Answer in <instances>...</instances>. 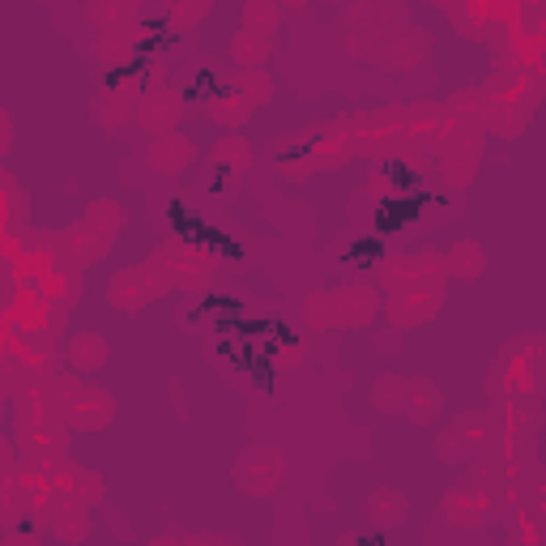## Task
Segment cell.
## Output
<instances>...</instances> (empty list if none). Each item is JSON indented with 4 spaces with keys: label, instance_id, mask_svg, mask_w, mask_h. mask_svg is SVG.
<instances>
[{
    "label": "cell",
    "instance_id": "cell-1",
    "mask_svg": "<svg viewBox=\"0 0 546 546\" xmlns=\"http://www.w3.org/2000/svg\"><path fill=\"white\" fill-rule=\"evenodd\" d=\"M376 316V291L367 286H346L333 295H312L303 303V320L316 329H337V325H363Z\"/></svg>",
    "mask_w": 546,
    "mask_h": 546
},
{
    "label": "cell",
    "instance_id": "cell-2",
    "mask_svg": "<svg viewBox=\"0 0 546 546\" xmlns=\"http://www.w3.org/2000/svg\"><path fill=\"white\" fill-rule=\"evenodd\" d=\"M56 410H60V423L69 427H103L116 414V401L103 389H82V384L56 380Z\"/></svg>",
    "mask_w": 546,
    "mask_h": 546
},
{
    "label": "cell",
    "instance_id": "cell-3",
    "mask_svg": "<svg viewBox=\"0 0 546 546\" xmlns=\"http://www.w3.org/2000/svg\"><path fill=\"white\" fill-rule=\"evenodd\" d=\"M154 265L163 269V282H175V286H184V291H201V286H210L218 278V261L201 248H171L167 244L154 256Z\"/></svg>",
    "mask_w": 546,
    "mask_h": 546
},
{
    "label": "cell",
    "instance_id": "cell-4",
    "mask_svg": "<svg viewBox=\"0 0 546 546\" xmlns=\"http://www.w3.org/2000/svg\"><path fill=\"white\" fill-rule=\"evenodd\" d=\"M444 278V256L431 252H414V256H393L380 269V282L389 291H410V286H440Z\"/></svg>",
    "mask_w": 546,
    "mask_h": 546
},
{
    "label": "cell",
    "instance_id": "cell-5",
    "mask_svg": "<svg viewBox=\"0 0 546 546\" xmlns=\"http://www.w3.org/2000/svg\"><path fill=\"white\" fill-rule=\"evenodd\" d=\"M163 273H158V265L150 261V265H133V269H124L120 273V278L116 282H111V303H116V308L120 312H137V308H146V303L150 299H158V295H163Z\"/></svg>",
    "mask_w": 546,
    "mask_h": 546
},
{
    "label": "cell",
    "instance_id": "cell-6",
    "mask_svg": "<svg viewBox=\"0 0 546 546\" xmlns=\"http://www.w3.org/2000/svg\"><path fill=\"white\" fill-rule=\"evenodd\" d=\"M180 111H184V94L163 82V86H154L146 99H137L133 116L141 120V128H150V133H171V124L180 120Z\"/></svg>",
    "mask_w": 546,
    "mask_h": 546
},
{
    "label": "cell",
    "instance_id": "cell-7",
    "mask_svg": "<svg viewBox=\"0 0 546 546\" xmlns=\"http://www.w3.org/2000/svg\"><path fill=\"white\" fill-rule=\"evenodd\" d=\"M235 474L252 495H269L282 487V457L273 453V448H252V453L235 465Z\"/></svg>",
    "mask_w": 546,
    "mask_h": 546
},
{
    "label": "cell",
    "instance_id": "cell-8",
    "mask_svg": "<svg viewBox=\"0 0 546 546\" xmlns=\"http://www.w3.org/2000/svg\"><path fill=\"white\" fill-rule=\"evenodd\" d=\"M436 303H440V286H410V291H393L389 320H393V325H423V320L436 316Z\"/></svg>",
    "mask_w": 546,
    "mask_h": 546
},
{
    "label": "cell",
    "instance_id": "cell-9",
    "mask_svg": "<svg viewBox=\"0 0 546 546\" xmlns=\"http://www.w3.org/2000/svg\"><path fill=\"white\" fill-rule=\"evenodd\" d=\"M192 141L188 137H180V133H158L154 137V146H150V171H158V175H175V171H184L188 163H192Z\"/></svg>",
    "mask_w": 546,
    "mask_h": 546
},
{
    "label": "cell",
    "instance_id": "cell-10",
    "mask_svg": "<svg viewBox=\"0 0 546 546\" xmlns=\"http://www.w3.org/2000/svg\"><path fill=\"white\" fill-rule=\"evenodd\" d=\"M483 444H491V427H487V419H483V423L470 419V423H457L453 431H444V436H440V457L461 461V457H474Z\"/></svg>",
    "mask_w": 546,
    "mask_h": 546
},
{
    "label": "cell",
    "instance_id": "cell-11",
    "mask_svg": "<svg viewBox=\"0 0 546 546\" xmlns=\"http://www.w3.org/2000/svg\"><path fill=\"white\" fill-rule=\"evenodd\" d=\"M495 495L491 491H478V487H465V491H453L444 500V517L453 525H478L487 521V512H495Z\"/></svg>",
    "mask_w": 546,
    "mask_h": 546
},
{
    "label": "cell",
    "instance_id": "cell-12",
    "mask_svg": "<svg viewBox=\"0 0 546 546\" xmlns=\"http://www.w3.org/2000/svg\"><path fill=\"white\" fill-rule=\"evenodd\" d=\"M39 291H43L47 299H52L60 312H69L73 303H77V295H82V273H73V269H60V265H56V269H47L43 278H39Z\"/></svg>",
    "mask_w": 546,
    "mask_h": 546
},
{
    "label": "cell",
    "instance_id": "cell-13",
    "mask_svg": "<svg viewBox=\"0 0 546 546\" xmlns=\"http://www.w3.org/2000/svg\"><path fill=\"white\" fill-rule=\"evenodd\" d=\"M423 56H427V39H423V30H401V35H393L389 52H384V60L393 64V73L410 69V64H414V60H423Z\"/></svg>",
    "mask_w": 546,
    "mask_h": 546
},
{
    "label": "cell",
    "instance_id": "cell-14",
    "mask_svg": "<svg viewBox=\"0 0 546 546\" xmlns=\"http://www.w3.org/2000/svg\"><path fill=\"white\" fill-rule=\"evenodd\" d=\"M440 410V393L423 380H406V393H401L397 414H414V419H431Z\"/></svg>",
    "mask_w": 546,
    "mask_h": 546
},
{
    "label": "cell",
    "instance_id": "cell-15",
    "mask_svg": "<svg viewBox=\"0 0 546 546\" xmlns=\"http://www.w3.org/2000/svg\"><path fill=\"white\" fill-rule=\"evenodd\" d=\"M133 111H137V94L133 86H116V90H107L103 99H99V120L103 124H124V120H133Z\"/></svg>",
    "mask_w": 546,
    "mask_h": 546
},
{
    "label": "cell",
    "instance_id": "cell-16",
    "mask_svg": "<svg viewBox=\"0 0 546 546\" xmlns=\"http://www.w3.org/2000/svg\"><path fill=\"white\" fill-rule=\"evenodd\" d=\"M444 269L453 273V278H478V273L487 269V256H483V248H478V244L465 239V244H457L453 252L444 256Z\"/></svg>",
    "mask_w": 546,
    "mask_h": 546
},
{
    "label": "cell",
    "instance_id": "cell-17",
    "mask_svg": "<svg viewBox=\"0 0 546 546\" xmlns=\"http://www.w3.org/2000/svg\"><path fill=\"white\" fill-rule=\"evenodd\" d=\"M103 359H107L103 337L82 333V337H73V342H69V363L77 367V372H94V367H103Z\"/></svg>",
    "mask_w": 546,
    "mask_h": 546
},
{
    "label": "cell",
    "instance_id": "cell-18",
    "mask_svg": "<svg viewBox=\"0 0 546 546\" xmlns=\"http://www.w3.org/2000/svg\"><path fill=\"white\" fill-rule=\"evenodd\" d=\"M231 56L239 60V69H256V64L269 56V35H261V30H244V35L231 39Z\"/></svg>",
    "mask_w": 546,
    "mask_h": 546
},
{
    "label": "cell",
    "instance_id": "cell-19",
    "mask_svg": "<svg viewBox=\"0 0 546 546\" xmlns=\"http://www.w3.org/2000/svg\"><path fill=\"white\" fill-rule=\"evenodd\" d=\"M128 47H133V30H128V22L99 30V56H103L107 64H120V60L128 56Z\"/></svg>",
    "mask_w": 546,
    "mask_h": 546
},
{
    "label": "cell",
    "instance_id": "cell-20",
    "mask_svg": "<svg viewBox=\"0 0 546 546\" xmlns=\"http://www.w3.org/2000/svg\"><path fill=\"white\" fill-rule=\"evenodd\" d=\"M214 158H218L222 167H231V171H248L252 167V146H248L244 137H222Z\"/></svg>",
    "mask_w": 546,
    "mask_h": 546
},
{
    "label": "cell",
    "instance_id": "cell-21",
    "mask_svg": "<svg viewBox=\"0 0 546 546\" xmlns=\"http://www.w3.org/2000/svg\"><path fill=\"white\" fill-rule=\"evenodd\" d=\"M367 512H372V521H380V525H397L401 512H406V500H401L397 491H376L372 500H367Z\"/></svg>",
    "mask_w": 546,
    "mask_h": 546
},
{
    "label": "cell",
    "instance_id": "cell-22",
    "mask_svg": "<svg viewBox=\"0 0 546 546\" xmlns=\"http://www.w3.org/2000/svg\"><path fill=\"white\" fill-rule=\"evenodd\" d=\"M231 90H239V94H244V99L256 107V103H261V99H269V77L261 73V69H244V73H235V82H231Z\"/></svg>",
    "mask_w": 546,
    "mask_h": 546
},
{
    "label": "cell",
    "instance_id": "cell-23",
    "mask_svg": "<svg viewBox=\"0 0 546 546\" xmlns=\"http://www.w3.org/2000/svg\"><path fill=\"white\" fill-rule=\"evenodd\" d=\"M244 18H248V30H261V35H273V26H278V5H273V0H248Z\"/></svg>",
    "mask_w": 546,
    "mask_h": 546
},
{
    "label": "cell",
    "instance_id": "cell-24",
    "mask_svg": "<svg viewBox=\"0 0 546 546\" xmlns=\"http://www.w3.org/2000/svg\"><path fill=\"white\" fill-rule=\"evenodd\" d=\"M205 9H210V0H175L167 9V18H171V26H192Z\"/></svg>",
    "mask_w": 546,
    "mask_h": 546
},
{
    "label": "cell",
    "instance_id": "cell-25",
    "mask_svg": "<svg viewBox=\"0 0 546 546\" xmlns=\"http://www.w3.org/2000/svg\"><path fill=\"white\" fill-rule=\"evenodd\" d=\"M0 478H13V465H9V444L0 440Z\"/></svg>",
    "mask_w": 546,
    "mask_h": 546
},
{
    "label": "cell",
    "instance_id": "cell-26",
    "mask_svg": "<svg viewBox=\"0 0 546 546\" xmlns=\"http://www.w3.org/2000/svg\"><path fill=\"white\" fill-rule=\"evenodd\" d=\"M111 5H116V9L124 13V18H133V13H137V5H141V0H111Z\"/></svg>",
    "mask_w": 546,
    "mask_h": 546
},
{
    "label": "cell",
    "instance_id": "cell-27",
    "mask_svg": "<svg viewBox=\"0 0 546 546\" xmlns=\"http://www.w3.org/2000/svg\"><path fill=\"white\" fill-rule=\"evenodd\" d=\"M282 5H291V9H299V5H308V0H282Z\"/></svg>",
    "mask_w": 546,
    "mask_h": 546
}]
</instances>
